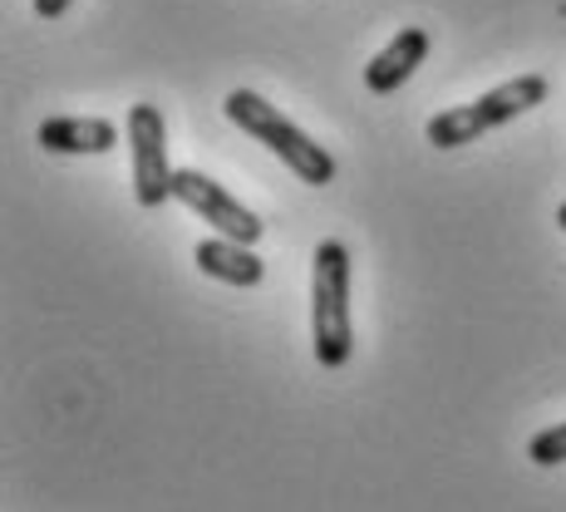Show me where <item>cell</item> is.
Segmentation results:
<instances>
[{
	"instance_id": "6da1fadb",
	"label": "cell",
	"mask_w": 566,
	"mask_h": 512,
	"mask_svg": "<svg viewBox=\"0 0 566 512\" xmlns=\"http://www.w3.org/2000/svg\"><path fill=\"white\" fill-rule=\"evenodd\" d=\"M311 345L325 369H340L355 351L350 252H345V242H321L311 257Z\"/></svg>"
},
{
	"instance_id": "7a4b0ae2",
	"label": "cell",
	"mask_w": 566,
	"mask_h": 512,
	"mask_svg": "<svg viewBox=\"0 0 566 512\" xmlns=\"http://www.w3.org/2000/svg\"><path fill=\"white\" fill-rule=\"evenodd\" d=\"M222 108H227V118H232L242 134H252L256 144H266L271 154L286 163V168L296 173L301 182H311V188H325V182H335V158L325 154L321 144H311V138L301 134L291 118H281L276 104H266L252 90H232Z\"/></svg>"
},
{
	"instance_id": "3957f363",
	"label": "cell",
	"mask_w": 566,
	"mask_h": 512,
	"mask_svg": "<svg viewBox=\"0 0 566 512\" xmlns=\"http://www.w3.org/2000/svg\"><path fill=\"white\" fill-rule=\"evenodd\" d=\"M542 100H547V80H542V74H517V80L488 90L478 104H459V108L433 114L423 134H429L433 148H463V144H478L483 134H493V128L513 124L517 114L537 108Z\"/></svg>"
},
{
	"instance_id": "277c9868",
	"label": "cell",
	"mask_w": 566,
	"mask_h": 512,
	"mask_svg": "<svg viewBox=\"0 0 566 512\" xmlns=\"http://www.w3.org/2000/svg\"><path fill=\"white\" fill-rule=\"evenodd\" d=\"M128 154H134V198L138 207H163L172 198L178 168L168 163V128L158 104L128 108Z\"/></svg>"
},
{
	"instance_id": "5b68a950",
	"label": "cell",
	"mask_w": 566,
	"mask_h": 512,
	"mask_svg": "<svg viewBox=\"0 0 566 512\" xmlns=\"http://www.w3.org/2000/svg\"><path fill=\"white\" fill-rule=\"evenodd\" d=\"M172 198H178L182 207H192V212H198L212 232L232 237V242L256 247L261 232H266V222H261L252 207H242V198H232L222 182H212L198 168H178V178H172Z\"/></svg>"
},
{
	"instance_id": "8992f818",
	"label": "cell",
	"mask_w": 566,
	"mask_h": 512,
	"mask_svg": "<svg viewBox=\"0 0 566 512\" xmlns=\"http://www.w3.org/2000/svg\"><path fill=\"white\" fill-rule=\"evenodd\" d=\"M423 60H429V30H419V25L399 30V35L365 64V90L369 94H395Z\"/></svg>"
},
{
	"instance_id": "52a82bcc",
	"label": "cell",
	"mask_w": 566,
	"mask_h": 512,
	"mask_svg": "<svg viewBox=\"0 0 566 512\" xmlns=\"http://www.w3.org/2000/svg\"><path fill=\"white\" fill-rule=\"evenodd\" d=\"M192 261H198L202 276L227 281V286H242V291L261 286V276H266V261H261L247 242H232V237H222V232L207 237V242H198Z\"/></svg>"
},
{
	"instance_id": "ba28073f",
	"label": "cell",
	"mask_w": 566,
	"mask_h": 512,
	"mask_svg": "<svg viewBox=\"0 0 566 512\" xmlns=\"http://www.w3.org/2000/svg\"><path fill=\"white\" fill-rule=\"evenodd\" d=\"M40 148L50 154H108L118 144V128L108 118H45L40 124Z\"/></svg>"
},
{
	"instance_id": "9c48e42d",
	"label": "cell",
	"mask_w": 566,
	"mask_h": 512,
	"mask_svg": "<svg viewBox=\"0 0 566 512\" xmlns=\"http://www.w3.org/2000/svg\"><path fill=\"white\" fill-rule=\"evenodd\" d=\"M527 459L537 463V468H557V463H566V419H562V424H552V429H542L537 439L527 443Z\"/></svg>"
},
{
	"instance_id": "30bf717a",
	"label": "cell",
	"mask_w": 566,
	"mask_h": 512,
	"mask_svg": "<svg viewBox=\"0 0 566 512\" xmlns=\"http://www.w3.org/2000/svg\"><path fill=\"white\" fill-rule=\"evenodd\" d=\"M74 0H35V15H45V20H60L64 10H70Z\"/></svg>"
},
{
	"instance_id": "8fae6325",
	"label": "cell",
	"mask_w": 566,
	"mask_h": 512,
	"mask_svg": "<svg viewBox=\"0 0 566 512\" xmlns=\"http://www.w3.org/2000/svg\"><path fill=\"white\" fill-rule=\"evenodd\" d=\"M557 227H562V232H566V202L557 207Z\"/></svg>"
}]
</instances>
